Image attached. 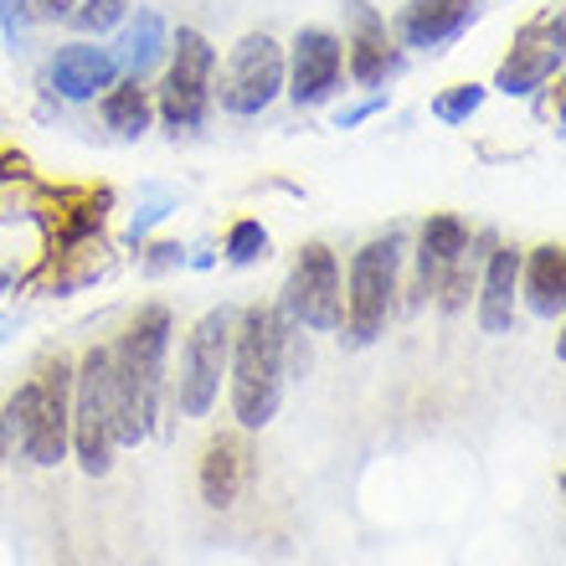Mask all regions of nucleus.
Returning <instances> with one entry per match:
<instances>
[{"mask_svg":"<svg viewBox=\"0 0 566 566\" xmlns=\"http://www.w3.org/2000/svg\"><path fill=\"white\" fill-rule=\"evenodd\" d=\"M170 310L165 304H145L119 335V345H108V371H114V443L139 448L155 432L160 418V391H165V350H170Z\"/></svg>","mask_w":566,"mask_h":566,"instance_id":"f257e3e1","label":"nucleus"},{"mask_svg":"<svg viewBox=\"0 0 566 566\" xmlns=\"http://www.w3.org/2000/svg\"><path fill=\"white\" fill-rule=\"evenodd\" d=\"M232 418L242 432H258L279 418L289 381V319L273 304H248L232 325Z\"/></svg>","mask_w":566,"mask_h":566,"instance_id":"f03ea898","label":"nucleus"},{"mask_svg":"<svg viewBox=\"0 0 566 566\" xmlns=\"http://www.w3.org/2000/svg\"><path fill=\"white\" fill-rule=\"evenodd\" d=\"M6 443L21 448V459L36 469H57L67 459V432H73V360H46L42 371L11 391L0 412Z\"/></svg>","mask_w":566,"mask_h":566,"instance_id":"7ed1b4c3","label":"nucleus"},{"mask_svg":"<svg viewBox=\"0 0 566 566\" xmlns=\"http://www.w3.org/2000/svg\"><path fill=\"white\" fill-rule=\"evenodd\" d=\"M114 371H108V345H88L73 366V432L67 453L83 463V474L114 469Z\"/></svg>","mask_w":566,"mask_h":566,"instance_id":"20e7f679","label":"nucleus"},{"mask_svg":"<svg viewBox=\"0 0 566 566\" xmlns=\"http://www.w3.org/2000/svg\"><path fill=\"white\" fill-rule=\"evenodd\" d=\"M397 279H402V238L397 232L366 242L350 258V283H345V314H340L350 345H371L387 329L391 304H397Z\"/></svg>","mask_w":566,"mask_h":566,"instance_id":"39448f33","label":"nucleus"},{"mask_svg":"<svg viewBox=\"0 0 566 566\" xmlns=\"http://www.w3.org/2000/svg\"><path fill=\"white\" fill-rule=\"evenodd\" d=\"M283 73H289L283 46L273 42L269 31H248V36L232 46V57L222 62V77H211V98H217L227 114L253 119V114H263L283 93Z\"/></svg>","mask_w":566,"mask_h":566,"instance_id":"423d86ee","label":"nucleus"},{"mask_svg":"<svg viewBox=\"0 0 566 566\" xmlns=\"http://www.w3.org/2000/svg\"><path fill=\"white\" fill-rule=\"evenodd\" d=\"M232 310H207L191 325L186 345H180V376H176V402L186 418H207L217 391H222L227 360H232Z\"/></svg>","mask_w":566,"mask_h":566,"instance_id":"0eeeda50","label":"nucleus"},{"mask_svg":"<svg viewBox=\"0 0 566 566\" xmlns=\"http://www.w3.org/2000/svg\"><path fill=\"white\" fill-rule=\"evenodd\" d=\"M283 314L294 325L314 329V335H329L340 329L345 314V289H340V263L325 242H304L294 258V273L283 283Z\"/></svg>","mask_w":566,"mask_h":566,"instance_id":"6e6552de","label":"nucleus"},{"mask_svg":"<svg viewBox=\"0 0 566 566\" xmlns=\"http://www.w3.org/2000/svg\"><path fill=\"white\" fill-rule=\"evenodd\" d=\"M211 77H217V52L196 27H180L176 36V57H170V73H165L160 88V119L186 135L211 114Z\"/></svg>","mask_w":566,"mask_h":566,"instance_id":"1a4fd4ad","label":"nucleus"},{"mask_svg":"<svg viewBox=\"0 0 566 566\" xmlns=\"http://www.w3.org/2000/svg\"><path fill=\"white\" fill-rule=\"evenodd\" d=\"M340 73H345V46L335 31L325 27H304L294 36V52H289V73H283V83H289V93H294L298 108H314L325 104L329 93L340 88Z\"/></svg>","mask_w":566,"mask_h":566,"instance_id":"9d476101","label":"nucleus"},{"mask_svg":"<svg viewBox=\"0 0 566 566\" xmlns=\"http://www.w3.org/2000/svg\"><path fill=\"white\" fill-rule=\"evenodd\" d=\"M562 73V15H541L531 27L515 36L510 46V57L500 62V77H494V88L510 93V98H525V93H536L546 77Z\"/></svg>","mask_w":566,"mask_h":566,"instance_id":"9b49d317","label":"nucleus"},{"mask_svg":"<svg viewBox=\"0 0 566 566\" xmlns=\"http://www.w3.org/2000/svg\"><path fill=\"white\" fill-rule=\"evenodd\" d=\"M479 21V0H407L397 15V36L412 52H443Z\"/></svg>","mask_w":566,"mask_h":566,"instance_id":"f8f14e48","label":"nucleus"},{"mask_svg":"<svg viewBox=\"0 0 566 566\" xmlns=\"http://www.w3.org/2000/svg\"><path fill=\"white\" fill-rule=\"evenodd\" d=\"M46 77H52V93H62V98L83 104V98H98L104 88H114L119 62H114V52H108V46L73 42V46H62L57 57H52Z\"/></svg>","mask_w":566,"mask_h":566,"instance_id":"ddd939ff","label":"nucleus"},{"mask_svg":"<svg viewBox=\"0 0 566 566\" xmlns=\"http://www.w3.org/2000/svg\"><path fill=\"white\" fill-rule=\"evenodd\" d=\"M248 443H242L238 432H217L207 443V453H201V505L207 510H232L238 505L242 484H248Z\"/></svg>","mask_w":566,"mask_h":566,"instance_id":"4468645a","label":"nucleus"},{"mask_svg":"<svg viewBox=\"0 0 566 566\" xmlns=\"http://www.w3.org/2000/svg\"><path fill=\"white\" fill-rule=\"evenodd\" d=\"M515 298H521V248H494L484 263V279H479V329L510 335Z\"/></svg>","mask_w":566,"mask_h":566,"instance_id":"2eb2a0df","label":"nucleus"},{"mask_svg":"<svg viewBox=\"0 0 566 566\" xmlns=\"http://www.w3.org/2000/svg\"><path fill=\"white\" fill-rule=\"evenodd\" d=\"M521 289H525L531 314L562 319V304H566V248L562 242H541V248L521 253Z\"/></svg>","mask_w":566,"mask_h":566,"instance_id":"dca6fc26","label":"nucleus"},{"mask_svg":"<svg viewBox=\"0 0 566 566\" xmlns=\"http://www.w3.org/2000/svg\"><path fill=\"white\" fill-rule=\"evenodd\" d=\"M463 248H469V232H463V222L453 211L428 217V227H422V238H418V298L438 294V283L463 258Z\"/></svg>","mask_w":566,"mask_h":566,"instance_id":"f3484780","label":"nucleus"},{"mask_svg":"<svg viewBox=\"0 0 566 566\" xmlns=\"http://www.w3.org/2000/svg\"><path fill=\"white\" fill-rule=\"evenodd\" d=\"M397 67H402V57H397V46L387 42V27H381L371 11H360V31L350 36V77H356L360 88H376V83H387Z\"/></svg>","mask_w":566,"mask_h":566,"instance_id":"a211bd4d","label":"nucleus"},{"mask_svg":"<svg viewBox=\"0 0 566 566\" xmlns=\"http://www.w3.org/2000/svg\"><path fill=\"white\" fill-rule=\"evenodd\" d=\"M160 57H165V21L155 11L129 15V21H124V36H119V52H114V62H119L129 77H145Z\"/></svg>","mask_w":566,"mask_h":566,"instance_id":"6ab92c4d","label":"nucleus"},{"mask_svg":"<svg viewBox=\"0 0 566 566\" xmlns=\"http://www.w3.org/2000/svg\"><path fill=\"white\" fill-rule=\"evenodd\" d=\"M149 114H155V104H149V88L145 77H124V83H114V88L104 93V119L114 135L135 139L149 129Z\"/></svg>","mask_w":566,"mask_h":566,"instance_id":"aec40b11","label":"nucleus"},{"mask_svg":"<svg viewBox=\"0 0 566 566\" xmlns=\"http://www.w3.org/2000/svg\"><path fill=\"white\" fill-rule=\"evenodd\" d=\"M77 0H0V21H6V36L21 42V31L31 21H67Z\"/></svg>","mask_w":566,"mask_h":566,"instance_id":"412c9836","label":"nucleus"},{"mask_svg":"<svg viewBox=\"0 0 566 566\" xmlns=\"http://www.w3.org/2000/svg\"><path fill=\"white\" fill-rule=\"evenodd\" d=\"M258 258H269V232H263V222L242 217V222L227 232V263H232V269H248Z\"/></svg>","mask_w":566,"mask_h":566,"instance_id":"4be33fe9","label":"nucleus"},{"mask_svg":"<svg viewBox=\"0 0 566 566\" xmlns=\"http://www.w3.org/2000/svg\"><path fill=\"white\" fill-rule=\"evenodd\" d=\"M479 104H484V88H479V83H459V88H448L432 98V119L463 124L469 114H479Z\"/></svg>","mask_w":566,"mask_h":566,"instance_id":"5701e85b","label":"nucleus"},{"mask_svg":"<svg viewBox=\"0 0 566 566\" xmlns=\"http://www.w3.org/2000/svg\"><path fill=\"white\" fill-rule=\"evenodd\" d=\"M176 211V191H165V186H145V207L135 211V222H129V242H139L155 222H165Z\"/></svg>","mask_w":566,"mask_h":566,"instance_id":"b1692460","label":"nucleus"},{"mask_svg":"<svg viewBox=\"0 0 566 566\" xmlns=\"http://www.w3.org/2000/svg\"><path fill=\"white\" fill-rule=\"evenodd\" d=\"M124 11H129V0H77L73 21L83 31H114L124 21Z\"/></svg>","mask_w":566,"mask_h":566,"instance_id":"393cba45","label":"nucleus"},{"mask_svg":"<svg viewBox=\"0 0 566 566\" xmlns=\"http://www.w3.org/2000/svg\"><path fill=\"white\" fill-rule=\"evenodd\" d=\"M176 263H180V248H176V242H160V248H149V273L176 269Z\"/></svg>","mask_w":566,"mask_h":566,"instance_id":"a878e982","label":"nucleus"},{"mask_svg":"<svg viewBox=\"0 0 566 566\" xmlns=\"http://www.w3.org/2000/svg\"><path fill=\"white\" fill-rule=\"evenodd\" d=\"M381 104H387V93H376L371 104H360V108H350V114H340V129H356V124H360V119H371V114H376Z\"/></svg>","mask_w":566,"mask_h":566,"instance_id":"bb28decb","label":"nucleus"},{"mask_svg":"<svg viewBox=\"0 0 566 566\" xmlns=\"http://www.w3.org/2000/svg\"><path fill=\"white\" fill-rule=\"evenodd\" d=\"M15 335V314H0V345Z\"/></svg>","mask_w":566,"mask_h":566,"instance_id":"cd10ccee","label":"nucleus"},{"mask_svg":"<svg viewBox=\"0 0 566 566\" xmlns=\"http://www.w3.org/2000/svg\"><path fill=\"white\" fill-rule=\"evenodd\" d=\"M6 289H11V273H6V269H0V294H6Z\"/></svg>","mask_w":566,"mask_h":566,"instance_id":"c85d7f7f","label":"nucleus"},{"mask_svg":"<svg viewBox=\"0 0 566 566\" xmlns=\"http://www.w3.org/2000/svg\"><path fill=\"white\" fill-rule=\"evenodd\" d=\"M0 459H6V428H0Z\"/></svg>","mask_w":566,"mask_h":566,"instance_id":"c756f323","label":"nucleus"}]
</instances>
